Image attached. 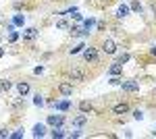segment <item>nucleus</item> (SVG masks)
<instances>
[{"label":"nucleus","instance_id":"39448f33","mask_svg":"<svg viewBox=\"0 0 156 139\" xmlns=\"http://www.w3.org/2000/svg\"><path fill=\"white\" fill-rule=\"evenodd\" d=\"M83 79H85V71H81V69L71 71V81H83Z\"/></svg>","mask_w":156,"mask_h":139},{"label":"nucleus","instance_id":"f03ea898","mask_svg":"<svg viewBox=\"0 0 156 139\" xmlns=\"http://www.w3.org/2000/svg\"><path fill=\"white\" fill-rule=\"evenodd\" d=\"M121 87L125 92H140V83L137 81H121Z\"/></svg>","mask_w":156,"mask_h":139},{"label":"nucleus","instance_id":"6e6552de","mask_svg":"<svg viewBox=\"0 0 156 139\" xmlns=\"http://www.w3.org/2000/svg\"><path fill=\"white\" fill-rule=\"evenodd\" d=\"M36 37H37V29H34V27H29L23 33V40H27V42H31V40H36Z\"/></svg>","mask_w":156,"mask_h":139},{"label":"nucleus","instance_id":"6ab92c4d","mask_svg":"<svg viewBox=\"0 0 156 139\" xmlns=\"http://www.w3.org/2000/svg\"><path fill=\"white\" fill-rule=\"evenodd\" d=\"M119 62L123 64V62H129V54H121L119 56Z\"/></svg>","mask_w":156,"mask_h":139},{"label":"nucleus","instance_id":"412c9836","mask_svg":"<svg viewBox=\"0 0 156 139\" xmlns=\"http://www.w3.org/2000/svg\"><path fill=\"white\" fill-rule=\"evenodd\" d=\"M56 108H60V110H67L69 108V102H60V104H54Z\"/></svg>","mask_w":156,"mask_h":139},{"label":"nucleus","instance_id":"2eb2a0df","mask_svg":"<svg viewBox=\"0 0 156 139\" xmlns=\"http://www.w3.org/2000/svg\"><path fill=\"white\" fill-rule=\"evenodd\" d=\"M79 108H81V112H90V110H92V104H90V102H81Z\"/></svg>","mask_w":156,"mask_h":139},{"label":"nucleus","instance_id":"f257e3e1","mask_svg":"<svg viewBox=\"0 0 156 139\" xmlns=\"http://www.w3.org/2000/svg\"><path fill=\"white\" fill-rule=\"evenodd\" d=\"M83 58L87 60V62H98V52H96V48H85L83 50Z\"/></svg>","mask_w":156,"mask_h":139},{"label":"nucleus","instance_id":"4be33fe9","mask_svg":"<svg viewBox=\"0 0 156 139\" xmlns=\"http://www.w3.org/2000/svg\"><path fill=\"white\" fill-rule=\"evenodd\" d=\"M17 37H19V33H17V31H11V35H9V40H11V42H17Z\"/></svg>","mask_w":156,"mask_h":139},{"label":"nucleus","instance_id":"9b49d317","mask_svg":"<svg viewBox=\"0 0 156 139\" xmlns=\"http://www.w3.org/2000/svg\"><path fill=\"white\" fill-rule=\"evenodd\" d=\"M127 12H129V6L121 4L119 9H117V17H119V19H123V17H127Z\"/></svg>","mask_w":156,"mask_h":139},{"label":"nucleus","instance_id":"7ed1b4c3","mask_svg":"<svg viewBox=\"0 0 156 139\" xmlns=\"http://www.w3.org/2000/svg\"><path fill=\"white\" fill-rule=\"evenodd\" d=\"M102 50H104L106 54H115V52H117V44H115L112 40H104V42H102Z\"/></svg>","mask_w":156,"mask_h":139},{"label":"nucleus","instance_id":"f3484780","mask_svg":"<svg viewBox=\"0 0 156 139\" xmlns=\"http://www.w3.org/2000/svg\"><path fill=\"white\" fill-rule=\"evenodd\" d=\"M56 27H58V29H69V23H67L65 19H60V21H56Z\"/></svg>","mask_w":156,"mask_h":139},{"label":"nucleus","instance_id":"dca6fc26","mask_svg":"<svg viewBox=\"0 0 156 139\" xmlns=\"http://www.w3.org/2000/svg\"><path fill=\"white\" fill-rule=\"evenodd\" d=\"M0 87H2V89H4V92H9V89H11V87H12V83L9 81V79H4V81L0 83Z\"/></svg>","mask_w":156,"mask_h":139},{"label":"nucleus","instance_id":"5701e85b","mask_svg":"<svg viewBox=\"0 0 156 139\" xmlns=\"http://www.w3.org/2000/svg\"><path fill=\"white\" fill-rule=\"evenodd\" d=\"M131 9H133V11H142V4H140V2L135 0V2H133V4H131Z\"/></svg>","mask_w":156,"mask_h":139},{"label":"nucleus","instance_id":"1a4fd4ad","mask_svg":"<svg viewBox=\"0 0 156 139\" xmlns=\"http://www.w3.org/2000/svg\"><path fill=\"white\" fill-rule=\"evenodd\" d=\"M85 123H87V116H85V114H79V116L73 118V125H75V127H83Z\"/></svg>","mask_w":156,"mask_h":139},{"label":"nucleus","instance_id":"aec40b11","mask_svg":"<svg viewBox=\"0 0 156 139\" xmlns=\"http://www.w3.org/2000/svg\"><path fill=\"white\" fill-rule=\"evenodd\" d=\"M34 104H36V106H42V104H44V100H42V96H40V93L36 96V100H34Z\"/></svg>","mask_w":156,"mask_h":139},{"label":"nucleus","instance_id":"0eeeda50","mask_svg":"<svg viewBox=\"0 0 156 139\" xmlns=\"http://www.w3.org/2000/svg\"><path fill=\"white\" fill-rule=\"evenodd\" d=\"M112 110H115V114H127L129 112V104H125V102L123 104H117Z\"/></svg>","mask_w":156,"mask_h":139},{"label":"nucleus","instance_id":"a878e982","mask_svg":"<svg viewBox=\"0 0 156 139\" xmlns=\"http://www.w3.org/2000/svg\"><path fill=\"white\" fill-rule=\"evenodd\" d=\"M81 48H85V46H77V48H71V54H77V52H79Z\"/></svg>","mask_w":156,"mask_h":139},{"label":"nucleus","instance_id":"bb28decb","mask_svg":"<svg viewBox=\"0 0 156 139\" xmlns=\"http://www.w3.org/2000/svg\"><path fill=\"white\" fill-rule=\"evenodd\" d=\"M2 56H4V50H2V48H0V58H2Z\"/></svg>","mask_w":156,"mask_h":139},{"label":"nucleus","instance_id":"9d476101","mask_svg":"<svg viewBox=\"0 0 156 139\" xmlns=\"http://www.w3.org/2000/svg\"><path fill=\"white\" fill-rule=\"evenodd\" d=\"M44 133H46V127L44 125H36L34 127V137H44Z\"/></svg>","mask_w":156,"mask_h":139},{"label":"nucleus","instance_id":"f8f14e48","mask_svg":"<svg viewBox=\"0 0 156 139\" xmlns=\"http://www.w3.org/2000/svg\"><path fill=\"white\" fill-rule=\"evenodd\" d=\"M121 73H123V64H121V62H117V64L110 67V75H121Z\"/></svg>","mask_w":156,"mask_h":139},{"label":"nucleus","instance_id":"c756f323","mask_svg":"<svg viewBox=\"0 0 156 139\" xmlns=\"http://www.w3.org/2000/svg\"><path fill=\"white\" fill-rule=\"evenodd\" d=\"M0 89H2V87H0Z\"/></svg>","mask_w":156,"mask_h":139},{"label":"nucleus","instance_id":"b1692460","mask_svg":"<svg viewBox=\"0 0 156 139\" xmlns=\"http://www.w3.org/2000/svg\"><path fill=\"white\" fill-rule=\"evenodd\" d=\"M110 83H112V85H119V83H121V79H119V77H117V75H115V77L110 79Z\"/></svg>","mask_w":156,"mask_h":139},{"label":"nucleus","instance_id":"c85d7f7f","mask_svg":"<svg viewBox=\"0 0 156 139\" xmlns=\"http://www.w3.org/2000/svg\"><path fill=\"white\" fill-rule=\"evenodd\" d=\"M154 93H156V89H154Z\"/></svg>","mask_w":156,"mask_h":139},{"label":"nucleus","instance_id":"423d86ee","mask_svg":"<svg viewBox=\"0 0 156 139\" xmlns=\"http://www.w3.org/2000/svg\"><path fill=\"white\" fill-rule=\"evenodd\" d=\"M58 92L62 93V96H71L73 93V83L69 81H65V83H60V87H58Z\"/></svg>","mask_w":156,"mask_h":139},{"label":"nucleus","instance_id":"cd10ccee","mask_svg":"<svg viewBox=\"0 0 156 139\" xmlns=\"http://www.w3.org/2000/svg\"><path fill=\"white\" fill-rule=\"evenodd\" d=\"M152 54H156V46H154V48H152Z\"/></svg>","mask_w":156,"mask_h":139},{"label":"nucleus","instance_id":"4468645a","mask_svg":"<svg viewBox=\"0 0 156 139\" xmlns=\"http://www.w3.org/2000/svg\"><path fill=\"white\" fill-rule=\"evenodd\" d=\"M50 135H52V137H54V139H56V137L60 139V137H65V131H62V129H60V127H58V129L54 127V131H50Z\"/></svg>","mask_w":156,"mask_h":139},{"label":"nucleus","instance_id":"a211bd4d","mask_svg":"<svg viewBox=\"0 0 156 139\" xmlns=\"http://www.w3.org/2000/svg\"><path fill=\"white\" fill-rule=\"evenodd\" d=\"M133 118L142 120V118H144V112H142V110H135V112H133Z\"/></svg>","mask_w":156,"mask_h":139},{"label":"nucleus","instance_id":"20e7f679","mask_svg":"<svg viewBox=\"0 0 156 139\" xmlns=\"http://www.w3.org/2000/svg\"><path fill=\"white\" fill-rule=\"evenodd\" d=\"M65 123V116L62 114H50L48 116V125H52V127H60Z\"/></svg>","mask_w":156,"mask_h":139},{"label":"nucleus","instance_id":"393cba45","mask_svg":"<svg viewBox=\"0 0 156 139\" xmlns=\"http://www.w3.org/2000/svg\"><path fill=\"white\" fill-rule=\"evenodd\" d=\"M4 137H9V131H6V129H2V131H0V139H4Z\"/></svg>","mask_w":156,"mask_h":139},{"label":"nucleus","instance_id":"ddd939ff","mask_svg":"<svg viewBox=\"0 0 156 139\" xmlns=\"http://www.w3.org/2000/svg\"><path fill=\"white\" fill-rule=\"evenodd\" d=\"M17 89H19V93H21V96H25V93L29 92V83L21 81V83H19V85H17Z\"/></svg>","mask_w":156,"mask_h":139}]
</instances>
